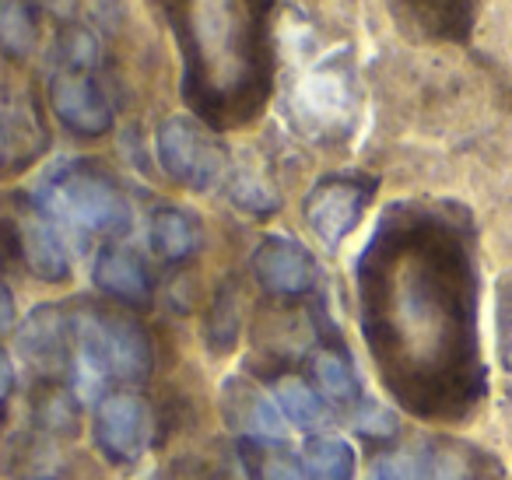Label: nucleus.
I'll list each match as a JSON object with an SVG mask.
<instances>
[{
	"mask_svg": "<svg viewBox=\"0 0 512 480\" xmlns=\"http://www.w3.org/2000/svg\"><path fill=\"white\" fill-rule=\"evenodd\" d=\"M232 200L242 207V211H253V214H267V211H274V207H278V197H274V193L253 176H235Z\"/></svg>",
	"mask_w": 512,
	"mask_h": 480,
	"instance_id": "23",
	"label": "nucleus"
},
{
	"mask_svg": "<svg viewBox=\"0 0 512 480\" xmlns=\"http://www.w3.org/2000/svg\"><path fill=\"white\" fill-rule=\"evenodd\" d=\"M313 379L320 386V396L330 403H355L358 400V379L351 365L337 351H320L313 358Z\"/></svg>",
	"mask_w": 512,
	"mask_h": 480,
	"instance_id": "18",
	"label": "nucleus"
},
{
	"mask_svg": "<svg viewBox=\"0 0 512 480\" xmlns=\"http://www.w3.org/2000/svg\"><path fill=\"white\" fill-rule=\"evenodd\" d=\"M221 403H225V417L232 428L246 431L249 438H278L285 431V417H281L278 403L267 400L264 393L249 382H225V393H221Z\"/></svg>",
	"mask_w": 512,
	"mask_h": 480,
	"instance_id": "12",
	"label": "nucleus"
},
{
	"mask_svg": "<svg viewBox=\"0 0 512 480\" xmlns=\"http://www.w3.org/2000/svg\"><path fill=\"white\" fill-rule=\"evenodd\" d=\"M60 57H64V67H71V71H88L95 64V57H99V46L85 29H67L60 36Z\"/></svg>",
	"mask_w": 512,
	"mask_h": 480,
	"instance_id": "22",
	"label": "nucleus"
},
{
	"mask_svg": "<svg viewBox=\"0 0 512 480\" xmlns=\"http://www.w3.org/2000/svg\"><path fill=\"white\" fill-rule=\"evenodd\" d=\"M39 207L53 221L92 235H123L130 228V204L109 176L92 165H60L39 186Z\"/></svg>",
	"mask_w": 512,
	"mask_h": 480,
	"instance_id": "2",
	"label": "nucleus"
},
{
	"mask_svg": "<svg viewBox=\"0 0 512 480\" xmlns=\"http://www.w3.org/2000/svg\"><path fill=\"white\" fill-rule=\"evenodd\" d=\"M71 347V323L60 309H36L18 333V351L39 372H57Z\"/></svg>",
	"mask_w": 512,
	"mask_h": 480,
	"instance_id": "11",
	"label": "nucleus"
},
{
	"mask_svg": "<svg viewBox=\"0 0 512 480\" xmlns=\"http://www.w3.org/2000/svg\"><path fill=\"white\" fill-rule=\"evenodd\" d=\"M151 414L137 396L113 393L102 396L95 410V442L113 463H137L148 449Z\"/></svg>",
	"mask_w": 512,
	"mask_h": 480,
	"instance_id": "4",
	"label": "nucleus"
},
{
	"mask_svg": "<svg viewBox=\"0 0 512 480\" xmlns=\"http://www.w3.org/2000/svg\"><path fill=\"white\" fill-rule=\"evenodd\" d=\"M302 470L309 480H351L355 477V449L337 435H316L302 449Z\"/></svg>",
	"mask_w": 512,
	"mask_h": 480,
	"instance_id": "15",
	"label": "nucleus"
},
{
	"mask_svg": "<svg viewBox=\"0 0 512 480\" xmlns=\"http://www.w3.org/2000/svg\"><path fill=\"white\" fill-rule=\"evenodd\" d=\"M39 39V25L29 0H0V53L4 57H29Z\"/></svg>",
	"mask_w": 512,
	"mask_h": 480,
	"instance_id": "17",
	"label": "nucleus"
},
{
	"mask_svg": "<svg viewBox=\"0 0 512 480\" xmlns=\"http://www.w3.org/2000/svg\"><path fill=\"white\" fill-rule=\"evenodd\" d=\"M372 197L369 183L358 179H323L306 197V221L327 246H337L358 225L365 204Z\"/></svg>",
	"mask_w": 512,
	"mask_h": 480,
	"instance_id": "7",
	"label": "nucleus"
},
{
	"mask_svg": "<svg viewBox=\"0 0 512 480\" xmlns=\"http://www.w3.org/2000/svg\"><path fill=\"white\" fill-rule=\"evenodd\" d=\"M369 480H432V466L411 449L393 452V456H379L372 463Z\"/></svg>",
	"mask_w": 512,
	"mask_h": 480,
	"instance_id": "19",
	"label": "nucleus"
},
{
	"mask_svg": "<svg viewBox=\"0 0 512 480\" xmlns=\"http://www.w3.org/2000/svg\"><path fill=\"white\" fill-rule=\"evenodd\" d=\"M95 284L106 295L120 298L127 305H144L151 298V277L144 263L130 249L106 246L95 260Z\"/></svg>",
	"mask_w": 512,
	"mask_h": 480,
	"instance_id": "13",
	"label": "nucleus"
},
{
	"mask_svg": "<svg viewBox=\"0 0 512 480\" xmlns=\"http://www.w3.org/2000/svg\"><path fill=\"white\" fill-rule=\"evenodd\" d=\"M295 109L299 116L316 130H344L355 113V95H351V81L341 71H313L299 85L295 95Z\"/></svg>",
	"mask_w": 512,
	"mask_h": 480,
	"instance_id": "10",
	"label": "nucleus"
},
{
	"mask_svg": "<svg viewBox=\"0 0 512 480\" xmlns=\"http://www.w3.org/2000/svg\"><path fill=\"white\" fill-rule=\"evenodd\" d=\"M274 403H278L281 417H288L299 428H320L327 421V403H323L320 389H313L299 375H285L274 382Z\"/></svg>",
	"mask_w": 512,
	"mask_h": 480,
	"instance_id": "16",
	"label": "nucleus"
},
{
	"mask_svg": "<svg viewBox=\"0 0 512 480\" xmlns=\"http://www.w3.org/2000/svg\"><path fill=\"white\" fill-rule=\"evenodd\" d=\"M74 393L78 400H102L109 379L141 382L151 375V340L134 319L88 309L71 319Z\"/></svg>",
	"mask_w": 512,
	"mask_h": 480,
	"instance_id": "1",
	"label": "nucleus"
},
{
	"mask_svg": "<svg viewBox=\"0 0 512 480\" xmlns=\"http://www.w3.org/2000/svg\"><path fill=\"white\" fill-rule=\"evenodd\" d=\"M50 106L60 116V123L81 137H99L113 127V106H109L106 92L88 71L64 67L60 74H53Z\"/></svg>",
	"mask_w": 512,
	"mask_h": 480,
	"instance_id": "5",
	"label": "nucleus"
},
{
	"mask_svg": "<svg viewBox=\"0 0 512 480\" xmlns=\"http://www.w3.org/2000/svg\"><path fill=\"white\" fill-rule=\"evenodd\" d=\"M253 270L274 295H306L316 284V260L295 239L271 235L253 253Z\"/></svg>",
	"mask_w": 512,
	"mask_h": 480,
	"instance_id": "9",
	"label": "nucleus"
},
{
	"mask_svg": "<svg viewBox=\"0 0 512 480\" xmlns=\"http://www.w3.org/2000/svg\"><path fill=\"white\" fill-rule=\"evenodd\" d=\"M495 330H498V358L502 368L512 375V277L498 284V302H495Z\"/></svg>",
	"mask_w": 512,
	"mask_h": 480,
	"instance_id": "21",
	"label": "nucleus"
},
{
	"mask_svg": "<svg viewBox=\"0 0 512 480\" xmlns=\"http://www.w3.org/2000/svg\"><path fill=\"white\" fill-rule=\"evenodd\" d=\"M15 242H18V253H22L25 267H29L39 281L60 284L71 277V253H67L57 221H53L46 211L18 214Z\"/></svg>",
	"mask_w": 512,
	"mask_h": 480,
	"instance_id": "8",
	"label": "nucleus"
},
{
	"mask_svg": "<svg viewBox=\"0 0 512 480\" xmlns=\"http://www.w3.org/2000/svg\"><path fill=\"white\" fill-rule=\"evenodd\" d=\"M11 389H15V368H11V361L0 354V400H8Z\"/></svg>",
	"mask_w": 512,
	"mask_h": 480,
	"instance_id": "26",
	"label": "nucleus"
},
{
	"mask_svg": "<svg viewBox=\"0 0 512 480\" xmlns=\"http://www.w3.org/2000/svg\"><path fill=\"white\" fill-rule=\"evenodd\" d=\"M158 158H162V169L176 183L190 186V190L214 186L221 179V169H225L221 144L200 123L186 120V116H172V120L162 123V130H158Z\"/></svg>",
	"mask_w": 512,
	"mask_h": 480,
	"instance_id": "3",
	"label": "nucleus"
},
{
	"mask_svg": "<svg viewBox=\"0 0 512 480\" xmlns=\"http://www.w3.org/2000/svg\"><path fill=\"white\" fill-rule=\"evenodd\" d=\"M0 291H4V288H0Z\"/></svg>",
	"mask_w": 512,
	"mask_h": 480,
	"instance_id": "28",
	"label": "nucleus"
},
{
	"mask_svg": "<svg viewBox=\"0 0 512 480\" xmlns=\"http://www.w3.org/2000/svg\"><path fill=\"white\" fill-rule=\"evenodd\" d=\"M400 29L432 43H467L481 0H386Z\"/></svg>",
	"mask_w": 512,
	"mask_h": 480,
	"instance_id": "6",
	"label": "nucleus"
},
{
	"mask_svg": "<svg viewBox=\"0 0 512 480\" xmlns=\"http://www.w3.org/2000/svg\"><path fill=\"white\" fill-rule=\"evenodd\" d=\"M256 480H309L302 470V459L288 456V452H264V459L256 463Z\"/></svg>",
	"mask_w": 512,
	"mask_h": 480,
	"instance_id": "24",
	"label": "nucleus"
},
{
	"mask_svg": "<svg viewBox=\"0 0 512 480\" xmlns=\"http://www.w3.org/2000/svg\"><path fill=\"white\" fill-rule=\"evenodd\" d=\"M25 134H29L25 130V109L8 95H0V169L15 162Z\"/></svg>",
	"mask_w": 512,
	"mask_h": 480,
	"instance_id": "20",
	"label": "nucleus"
},
{
	"mask_svg": "<svg viewBox=\"0 0 512 480\" xmlns=\"http://www.w3.org/2000/svg\"><path fill=\"white\" fill-rule=\"evenodd\" d=\"M358 431H369V435H393L397 431V421L393 414H386L376 403H365V410L358 414Z\"/></svg>",
	"mask_w": 512,
	"mask_h": 480,
	"instance_id": "25",
	"label": "nucleus"
},
{
	"mask_svg": "<svg viewBox=\"0 0 512 480\" xmlns=\"http://www.w3.org/2000/svg\"><path fill=\"white\" fill-rule=\"evenodd\" d=\"M11 319H15V305H11V295H8V291H0V333L8 330Z\"/></svg>",
	"mask_w": 512,
	"mask_h": 480,
	"instance_id": "27",
	"label": "nucleus"
},
{
	"mask_svg": "<svg viewBox=\"0 0 512 480\" xmlns=\"http://www.w3.org/2000/svg\"><path fill=\"white\" fill-rule=\"evenodd\" d=\"M148 239H151V249H155L165 263H179L200 246V225L183 207H158V211L151 214Z\"/></svg>",
	"mask_w": 512,
	"mask_h": 480,
	"instance_id": "14",
	"label": "nucleus"
}]
</instances>
